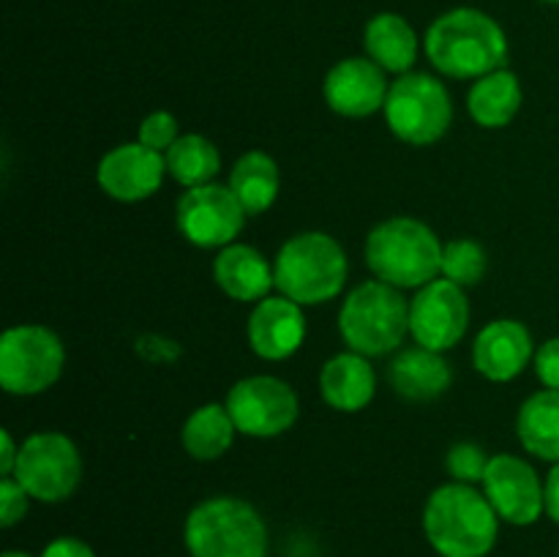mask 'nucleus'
<instances>
[{
	"instance_id": "obj_14",
	"label": "nucleus",
	"mask_w": 559,
	"mask_h": 557,
	"mask_svg": "<svg viewBox=\"0 0 559 557\" xmlns=\"http://www.w3.org/2000/svg\"><path fill=\"white\" fill-rule=\"evenodd\" d=\"M164 175H167L164 153L151 151L142 142H126V145L112 147L109 153H104L96 169L98 186L120 202H140L153 197L162 189Z\"/></svg>"
},
{
	"instance_id": "obj_13",
	"label": "nucleus",
	"mask_w": 559,
	"mask_h": 557,
	"mask_svg": "<svg viewBox=\"0 0 559 557\" xmlns=\"http://www.w3.org/2000/svg\"><path fill=\"white\" fill-rule=\"evenodd\" d=\"M484 495L489 497L497 517L516 528L535 524L546 513V484H540L533 464L513 453H497L489 459Z\"/></svg>"
},
{
	"instance_id": "obj_16",
	"label": "nucleus",
	"mask_w": 559,
	"mask_h": 557,
	"mask_svg": "<svg viewBox=\"0 0 559 557\" xmlns=\"http://www.w3.org/2000/svg\"><path fill=\"white\" fill-rule=\"evenodd\" d=\"M306 339L304 306L287 295H267L257 300L249 317V344L260 358L284 360L300 349Z\"/></svg>"
},
{
	"instance_id": "obj_36",
	"label": "nucleus",
	"mask_w": 559,
	"mask_h": 557,
	"mask_svg": "<svg viewBox=\"0 0 559 557\" xmlns=\"http://www.w3.org/2000/svg\"><path fill=\"white\" fill-rule=\"evenodd\" d=\"M544 3H555V5H559V0H544Z\"/></svg>"
},
{
	"instance_id": "obj_24",
	"label": "nucleus",
	"mask_w": 559,
	"mask_h": 557,
	"mask_svg": "<svg viewBox=\"0 0 559 557\" xmlns=\"http://www.w3.org/2000/svg\"><path fill=\"white\" fill-rule=\"evenodd\" d=\"M227 186L249 216H260L276 202L278 189H282V173L267 153L249 151L235 162Z\"/></svg>"
},
{
	"instance_id": "obj_6",
	"label": "nucleus",
	"mask_w": 559,
	"mask_h": 557,
	"mask_svg": "<svg viewBox=\"0 0 559 557\" xmlns=\"http://www.w3.org/2000/svg\"><path fill=\"white\" fill-rule=\"evenodd\" d=\"M338 331L353 353L377 358L388 355L409 333V300L393 284L371 278L344 298Z\"/></svg>"
},
{
	"instance_id": "obj_34",
	"label": "nucleus",
	"mask_w": 559,
	"mask_h": 557,
	"mask_svg": "<svg viewBox=\"0 0 559 557\" xmlns=\"http://www.w3.org/2000/svg\"><path fill=\"white\" fill-rule=\"evenodd\" d=\"M3 453H0V473L5 475H14V467H16V459H20V448L14 446V437H11L9 429H3Z\"/></svg>"
},
{
	"instance_id": "obj_22",
	"label": "nucleus",
	"mask_w": 559,
	"mask_h": 557,
	"mask_svg": "<svg viewBox=\"0 0 559 557\" xmlns=\"http://www.w3.org/2000/svg\"><path fill=\"white\" fill-rule=\"evenodd\" d=\"M522 82L508 69H497L480 76L467 93L469 115L484 129H502V126L511 123L522 109Z\"/></svg>"
},
{
	"instance_id": "obj_12",
	"label": "nucleus",
	"mask_w": 559,
	"mask_h": 557,
	"mask_svg": "<svg viewBox=\"0 0 559 557\" xmlns=\"http://www.w3.org/2000/svg\"><path fill=\"white\" fill-rule=\"evenodd\" d=\"M469 325V304L464 287L451 278L424 284L409 300V333L420 347L435 353L456 347Z\"/></svg>"
},
{
	"instance_id": "obj_9",
	"label": "nucleus",
	"mask_w": 559,
	"mask_h": 557,
	"mask_svg": "<svg viewBox=\"0 0 559 557\" xmlns=\"http://www.w3.org/2000/svg\"><path fill=\"white\" fill-rule=\"evenodd\" d=\"M11 478L25 486L38 502H63L82 481V457L74 442L60 431H36L20 446Z\"/></svg>"
},
{
	"instance_id": "obj_35",
	"label": "nucleus",
	"mask_w": 559,
	"mask_h": 557,
	"mask_svg": "<svg viewBox=\"0 0 559 557\" xmlns=\"http://www.w3.org/2000/svg\"><path fill=\"white\" fill-rule=\"evenodd\" d=\"M3 557H33V555H27V552H16V549H9V552H3Z\"/></svg>"
},
{
	"instance_id": "obj_8",
	"label": "nucleus",
	"mask_w": 559,
	"mask_h": 557,
	"mask_svg": "<svg viewBox=\"0 0 559 557\" xmlns=\"http://www.w3.org/2000/svg\"><path fill=\"white\" fill-rule=\"evenodd\" d=\"M66 349L44 325H14L0 336V386L11 396H36L63 375Z\"/></svg>"
},
{
	"instance_id": "obj_32",
	"label": "nucleus",
	"mask_w": 559,
	"mask_h": 557,
	"mask_svg": "<svg viewBox=\"0 0 559 557\" xmlns=\"http://www.w3.org/2000/svg\"><path fill=\"white\" fill-rule=\"evenodd\" d=\"M41 557H96V552H93L91 544H85L82 538L60 535V538L49 541V544L44 546Z\"/></svg>"
},
{
	"instance_id": "obj_29",
	"label": "nucleus",
	"mask_w": 559,
	"mask_h": 557,
	"mask_svg": "<svg viewBox=\"0 0 559 557\" xmlns=\"http://www.w3.org/2000/svg\"><path fill=\"white\" fill-rule=\"evenodd\" d=\"M178 137V118L173 112H167V109H156V112H151L140 123V140L136 142H142L151 151L167 153Z\"/></svg>"
},
{
	"instance_id": "obj_7",
	"label": "nucleus",
	"mask_w": 559,
	"mask_h": 557,
	"mask_svg": "<svg viewBox=\"0 0 559 557\" xmlns=\"http://www.w3.org/2000/svg\"><path fill=\"white\" fill-rule=\"evenodd\" d=\"M382 112L399 140L420 147L445 137L453 120V102L437 76L409 71L391 85Z\"/></svg>"
},
{
	"instance_id": "obj_1",
	"label": "nucleus",
	"mask_w": 559,
	"mask_h": 557,
	"mask_svg": "<svg viewBox=\"0 0 559 557\" xmlns=\"http://www.w3.org/2000/svg\"><path fill=\"white\" fill-rule=\"evenodd\" d=\"M424 47L431 66L453 80H480L506 69L508 60V36L500 22L469 5L437 16L426 31Z\"/></svg>"
},
{
	"instance_id": "obj_11",
	"label": "nucleus",
	"mask_w": 559,
	"mask_h": 557,
	"mask_svg": "<svg viewBox=\"0 0 559 557\" xmlns=\"http://www.w3.org/2000/svg\"><path fill=\"white\" fill-rule=\"evenodd\" d=\"M246 216L249 213L243 211L233 189L222 183L186 189L175 211L180 235L200 249H224L233 244L243 229Z\"/></svg>"
},
{
	"instance_id": "obj_31",
	"label": "nucleus",
	"mask_w": 559,
	"mask_h": 557,
	"mask_svg": "<svg viewBox=\"0 0 559 557\" xmlns=\"http://www.w3.org/2000/svg\"><path fill=\"white\" fill-rule=\"evenodd\" d=\"M535 375L551 391H559V336L540 344L535 353Z\"/></svg>"
},
{
	"instance_id": "obj_2",
	"label": "nucleus",
	"mask_w": 559,
	"mask_h": 557,
	"mask_svg": "<svg viewBox=\"0 0 559 557\" xmlns=\"http://www.w3.org/2000/svg\"><path fill=\"white\" fill-rule=\"evenodd\" d=\"M424 533L440 557H486L500 535V517L484 491L453 481L426 500Z\"/></svg>"
},
{
	"instance_id": "obj_15",
	"label": "nucleus",
	"mask_w": 559,
	"mask_h": 557,
	"mask_svg": "<svg viewBox=\"0 0 559 557\" xmlns=\"http://www.w3.org/2000/svg\"><path fill=\"white\" fill-rule=\"evenodd\" d=\"M391 85L385 80V71L371 58H344L328 71L325 102L333 112L344 118H369L377 109L385 107V98Z\"/></svg>"
},
{
	"instance_id": "obj_25",
	"label": "nucleus",
	"mask_w": 559,
	"mask_h": 557,
	"mask_svg": "<svg viewBox=\"0 0 559 557\" xmlns=\"http://www.w3.org/2000/svg\"><path fill=\"white\" fill-rule=\"evenodd\" d=\"M235 431H238V426H235L227 404H202L186 418L180 440H183L186 453L191 459L213 462L233 448Z\"/></svg>"
},
{
	"instance_id": "obj_18",
	"label": "nucleus",
	"mask_w": 559,
	"mask_h": 557,
	"mask_svg": "<svg viewBox=\"0 0 559 557\" xmlns=\"http://www.w3.org/2000/svg\"><path fill=\"white\" fill-rule=\"evenodd\" d=\"M213 278L233 300H262L276 287L273 265L246 244H229L213 260Z\"/></svg>"
},
{
	"instance_id": "obj_4",
	"label": "nucleus",
	"mask_w": 559,
	"mask_h": 557,
	"mask_svg": "<svg viewBox=\"0 0 559 557\" xmlns=\"http://www.w3.org/2000/svg\"><path fill=\"white\" fill-rule=\"evenodd\" d=\"M191 557H265L267 528L251 502L233 495L207 497L191 508L183 528Z\"/></svg>"
},
{
	"instance_id": "obj_5",
	"label": "nucleus",
	"mask_w": 559,
	"mask_h": 557,
	"mask_svg": "<svg viewBox=\"0 0 559 557\" xmlns=\"http://www.w3.org/2000/svg\"><path fill=\"white\" fill-rule=\"evenodd\" d=\"M278 293L300 306H320L333 300L347 284V254L328 233H298L278 249Z\"/></svg>"
},
{
	"instance_id": "obj_28",
	"label": "nucleus",
	"mask_w": 559,
	"mask_h": 557,
	"mask_svg": "<svg viewBox=\"0 0 559 557\" xmlns=\"http://www.w3.org/2000/svg\"><path fill=\"white\" fill-rule=\"evenodd\" d=\"M489 459L491 457H486L484 448L475 446V442H456L448 451L445 467L451 478L459 481V484H484Z\"/></svg>"
},
{
	"instance_id": "obj_23",
	"label": "nucleus",
	"mask_w": 559,
	"mask_h": 557,
	"mask_svg": "<svg viewBox=\"0 0 559 557\" xmlns=\"http://www.w3.org/2000/svg\"><path fill=\"white\" fill-rule=\"evenodd\" d=\"M516 435L524 451L544 462H559V391L544 388L519 407Z\"/></svg>"
},
{
	"instance_id": "obj_3",
	"label": "nucleus",
	"mask_w": 559,
	"mask_h": 557,
	"mask_svg": "<svg viewBox=\"0 0 559 557\" xmlns=\"http://www.w3.org/2000/svg\"><path fill=\"white\" fill-rule=\"evenodd\" d=\"M366 265L380 282L399 289H420L442 268V244L429 224L393 216L377 224L366 238Z\"/></svg>"
},
{
	"instance_id": "obj_37",
	"label": "nucleus",
	"mask_w": 559,
	"mask_h": 557,
	"mask_svg": "<svg viewBox=\"0 0 559 557\" xmlns=\"http://www.w3.org/2000/svg\"><path fill=\"white\" fill-rule=\"evenodd\" d=\"M557 557H559V549H557Z\"/></svg>"
},
{
	"instance_id": "obj_27",
	"label": "nucleus",
	"mask_w": 559,
	"mask_h": 557,
	"mask_svg": "<svg viewBox=\"0 0 559 557\" xmlns=\"http://www.w3.org/2000/svg\"><path fill=\"white\" fill-rule=\"evenodd\" d=\"M442 278H451L459 287H473L486 273V251L475 240H451L442 246Z\"/></svg>"
},
{
	"instance_id": "obj_30",
	"label": "nucleus",
	"mask_w": 559,
	"mask_h": 557,
	"mask_svg": "<svg viewBox=\"0 0 559 557\" xmlns=\"http://www.w3.org/2000/svg\"><path fill=\"white\" fill-rule=\"evenodd\" d=\"M31 500L33 497L27 495L25 486L16 478H11V475H5V478L0 481V524H3V528H14V524L27 513V502Z\"/></svg>"
},
{
	"instance_id": "obj_17",
	"label": "nucleus",
	"mask_w": 559,
	"mask_h": 557,
	"mask_svg": "<svg viewBox=\"0 0 559 557\" xmlns=\"http://www.w3.org/2000/svg\"><path fill=\"white\" fill-rule=\"evenodd\" d=\"M533 358V336L519 320H491L473 344V366L491 382H511Z\"/></svg>"
},
{
	"instance_id": "obj_19",
	"label": "nucleus",
	"mask_w": 559,
	"mask_h": 557,
	"mask_svg": "<svg viewBox=\"0 0 559 557\" xmlns=\"http://www.w3.org/2000/svg\"><path fill=\"white\" fill-rule=\"evenodd\" d=\"M377 377L369 358L360 353H338L320 371V393L338 413H358L374 399Z\"/></svg>"
},
{
	"instance_id": "obj_21",
	"label": "nucleus",
	"mask_w": 559,
	"mask_h": 557,
	"mask_svg": "<svg viewBox=\"0 0 559 557\" xmlns=\"http://www.w3.org/2000/svg\"><path fill=\"white\" fill-rule=\"evenodd\" d=\"M366 58L374 60L382 71L409 74L418 60V33L402 14H377L366 22L364 31Z\"/></svg>"
},
{
	"instance_id": "obj_10",
	"label": "nucleus",
	"mask_w": 559,
	"mask_h": 557,
	"mask_svg": "<svg viewBox=\"0 0 559 557\" xmlns=\"http://www.w3.org/2000/svg\"><path fill=\"white\" fill-rule=\"evenodd\" d=\"M227 410L246 437H278L293 429L300 404L289 382L271 375H254L235 382L227 393Z\"/></svg>"
},
{
	"instance_id": "obj_20",
	"label": "nucleus",
	"mask_w": 559,
	"mask_h": 557,
	"mask_svg": "<svg viewBox=\"0 0 559 557\" xmlns=\"http://www.w3.org/2000/svg\"><path fill=\"white\" fill-rule=\"evenodd\" d=\"M388 380L393 391L407 402H431L442 396L451 388V366L442 358V353H435L429 347L402 349L388 366Z\"/></svg>"
},
{
	"instance_id": "obj_33",
	"label": "nucleus",
	"mask_w": 559,
	"mask_h": 557,
	"mask_svg": "<svg viewBox=\"0 0 559 557\" xmlns=\"http://www.w3.org/2000/svg\"><path fill=\"white\" fill-rule=\"evenodd\" d=\"M546 513L555 524H559V462L546 475Z\"/></svg>"
},
{
	"instance_id": "obj_26",
	"label": "nucleus",
	"mask_w": 559,
	"mask_h": 557,
	"mask_svg": "<svg viewBox=\"0 0 559 557\" xmlns=\"http://www.w3.org/2000/svg\"><path fill=\"white\" fill-rule=\"evenodd\" d=\"M167 173L186 189L213 183V178L222 169L218 147L202 134H183L175 140V145L164 153Z\"/></svg>"
}]
</instances>
